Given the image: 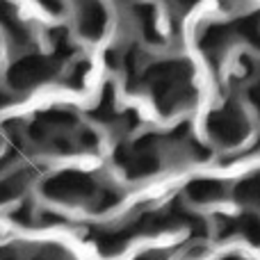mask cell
Here are the masks:
<instances>
[]
</instances>
